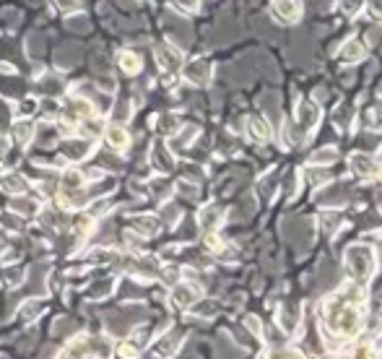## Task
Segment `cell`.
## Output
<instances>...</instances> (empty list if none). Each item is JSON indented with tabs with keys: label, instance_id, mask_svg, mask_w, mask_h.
I'll return each mask as SVG.
<instances>
[{
	"label": "cell",
	"instance_id": "cell-23",
	"mask_svg": "<svg viewBox=\"0 0 382 359\" xmlns=\"http://www.w3.org/2000/svg\"><path fill=\"white\" fill-rule=\"evenodd\" d=\"M367 8H370L372 19L382 21V0H370V3H367Z\"/></svg>",
	"mask_w": 382,
	"mask_h": 359
},
{
	"label": "cell",
	"instance_id": "cell-12",
	"mask_svg": "<svg viewBox=\"0 0 382 359\" xmlns=\"http://www.w3.org/2000/svg\"><path fill=\"white\" fill-rule=\"evenodd\" d=\"M221 217H224V211H221L219 206L203 208V214H201V227L206 229V232H213V229L221 224Z\"/></svg>",
	"mask_w": 382,
	"mask_h": 359
},
{
	"label": "cell",
	"instance_id": "cell-24",
	"mask_svg": "<svg viewBox=\"0 0 382 359\" xmlns=\"http://www.w3.org/2000/svg\"><path fill=\"white\" fill-rule=\"evenodd\" d=\"M247 328H250L257 338H263V328H260V323H257V317H253V315L247 317Z\"/></svg>",
	"mask_w": 382,
	"mask_h": 359
},
{
	"label": "cell",
	"instance_id": "cell-8",
	"mask_svg": "<svg viewBox=\"0 0 382 359\" xmlns=\"http://www.w3.org/2000/svg\"><path fill=\"white\" fill-rule=\"evenodd\" d=\"M198 300H201V289L192 286V284H177L172 289V305L174 307H190Z\"/></svg>",
	"mask_w": 382,
	"mask_h": 359
},
{
	"label": "cell",
	"instance_id": "cell-4",
	"mask_svg": "<svg viewBox=\"0 0 382 359\" xmlns=\"http://www.w3.org/2000/svg\"><path fill=\"white\" fill-rule=\"evenodd\" d=\"M156 63L161 66V71H167V73H177L185 63V57L177 47H172V44H159L156 47Z\"/></svg>",
	"mask_w": 382,
	"mask_h": 359
},
{
	"label": "cell",
	"instance_id": "cell-1",
	"mask_svg": "<svg viewBox=\"0 0 382 359\" xmlns=\"http://www.w3.org/2000/svg\"><path fill=\"white\" fill-rule=\"evenodd\" d=\"M364 292L361 284H349L333 292L320 305V328L330 338H354L361 331V315H364Z\"/></svg>",
	"mask_w": 382,
	"mask_h": 359
},
{
	"label": "cell",
	"instance_id": "cell-25",
	"mask_svg": "<svg viewBox=\"0 0 382 359\" xmlns=\"http://www.w3.org/2000/svg\"><path fill=\"white\" fill-rule=\"evenodd\" d=\"M55 3H57L63 11H71V8H78V6H81V0H55Z\"/></svg>",
	"mask_w": 382,
	"mask_h": 359
},
{
	"label": "cell",
	"instance_id": "cell-9",
	"mask_svg": "<svg viewBox=\"0 0 382 359\" xmlns=\"http://www.w3.org/2000/svg\"><path fill=\"white\" fill-rule=\"evenodd\" d=\"M107 143L115 149V151H125L127 146H130V136L122 125H109L107 128Z\"/></svg>",
	"mask_w": 382,
	"mask_h": 359
},
{
	"label": "cell",
	"instance_id": "cell-16",
	"mask_svg": "<svg viewBox=\"0 0 382 359\" xmlns=\"http://www.w3.org/2000/svg\"><path fill=\"white\" fill-rule=\"evenodd\" d=\"M65 357H84V354H89V338L86 336H75L71 344H68V349H63Z\"/></svg>",
	"mask_w": 382,
	"mask_h": 359
},
{
	"label": "cell",
	"instance_id": "cell-3",
	"mask_svg": "<svg viewBox=\"0 0 382 359\" xmlns=\"http://www.w3.org/2000/svg\"><path fill=\"white\" fill-rule=\"evenodd\" d=\"M349 169L359 180H364V183H370V180H382V164H377L372 156H367V154H354L349 159Z\"/></svg>",
	"mask_w": 382,
	"mask_h": 359
},
{
	"label": "cell",
	"instance_id": "cell-19",
	"mask_svg": "<svg viewBox=\"0 0 382 359\" xmlns=\"http://www.w3.org/2000/svg\"><path fill=\"white\" fill-rule=\"evenodd\" d=\"M364 125H367V128H372V131L382 128V102H377V107L370 109V112L364 115Z\"/></svg>",
	"mask_w": 382,
	"mask_h": 359
},
{
	"label": "cell",
	"instance_id": "cell-20",
	"mask_svg": "<svg viewBox=\"0 0 382 359\" xmlns=\"http://www.w3.org/2000/svg\"><path fill=\"white\" fill-rule=\"evenodd\" d=\"M16 141L24 143V146L32 141V125L29 122H16Z\"/></svg>",
	"mask_w": 382,
	"mask_h": 359
},
{
	"label": "cell",
	"instance_id": "cell-2",
	"mask_svg": "<svg viewBox=\"0 0 382 359\" xmlns=\"http://www.w3.org/2000/svg\"><path fill=\"white\" fill-rule=\"evenodd\" d=\"M343 261H346L343 266H346L349 276L356 284H361V286L370 282L372 273H374V268H377L374 250H372L370 245H361V242H356V245H349V248H346Z\"/></svg>",
	"mask_w": 382,
	"mask_h": 359
},
{
	"label": "cell",
	"instance_id": "cell-7",
	"mask_svg": "<svg viewBox=\"0 0 382 359\" xmlns=\"http://www.w3.org/2000/svg\"><path fill=\"white\" fill-rule=\"evenodd\" d=\"M273 19L281 24H294L299 19V3L297 0H273L271 3Z\"/></svg>",
	"mask_w": 382,
	"mask_h": 359
},
{
	"label": "cell",
	"instance_id": "cell-22",
	"mask_svg": "<svg viewBox=\"0 0 382 359\" xmlns=\"http://www.w3.org/2000/svg\"><path fill=\"white\" fill-rule=\"evenodd\" d=\"M3 187H8V190H16V193H21L24 187H26V183H24L21 177L11 174V177H6V180H3Z\"/></svg>",
	"mask_w": 382,
	"mask_h": 359
},
{
	"label": "cell",
	"instance_id": "cell-11",
	"mask_svg": "<svg viewBox=\"0 0 382 359\" xmlns=\"http://www.w3.org/2000/svg\"><path fill=\"white\" fill-rule=\"evenodd\" d=\"M364 55H367V50H364V44L356 42V39H349V42L340 47L338 57L343 60V63H359Z\"/></svg>",
	"mask_w": 382,
	"mask_h": 359
},
{
	"label": "cell",
	"instance_id": "cell-5",
	"mask_svg": "<svg viewBox=\"0 0 382 359\" xmlns=\"http://www.w3.org/2000/svg\"><path fill=\"white\" fill-rule=\"evenodd\" d=\"M318 118H320V109L315 102L309 99H302L297 107V125L302 133H312V128L318 125Z\"/></svg>",
	"mask_w": 382,
	"mask_h": 359
},
{
	"label": "cell",
	"instance_id": "cell-15",
	"mask_svg": "<svg viewBox=\"0 0 382 359\" xmlns=\"http://www.w3.org/2000/svg\"><path fill=\"white\" fill-rule=\"evenodd\" d=\"M140 66H143V63H140V57L136 53H122L120 55V68L125 71L127 76H136V73L140 71Z\"/></svg>",
	"mask_w": 382,
	"mask_h": 359
},
{
	"label": "cell",
	"instance_id": "cell-18",
	"mask_svg": "<svg viewBox=\"0 0 382 359\" xmlns=\"http://www.w3.org/2000/svg\"><path fill=\"white\" fill-rule=\"evenodd\" d=\"M338 159V149L336 146H328V149H320V151L312 154V164H333Z\"/></svg>",
	"mask_w": 382,
	"mask_h": 359
},
{
	"label": "cell",
	"instance_id": "cell-21",
	"mask_svg": "<svg viewBox=\"0 0 382 359\" xmlns=\"http://www.w3.org/2000/svg\"><path fill=\"white\" fill-rule=\"evenodd\" d=\"M172 6L180 8L182 13H195L198 6H201V0H172Z\"/></svg>",
	"mask_w": 382,
	"mask_h": 359
},
{
	"label": "cell",
	"instance_id": "cell-26",
	"mask_svg": "<svg viewBox=\"0 0 382 359\" xmlns=\"http://www.w3.org/2000/svg\"><path fill=\"white\" fill-rule=\"evenodd\" d=\"M0 149H6V141H3V138H0Z\"/></svg>",
	"mask_w": 382,
	"mask_h": 359
},
{
	"label": "cell",
	"instance_id": "cell-6",
	"mask_svg": "<svg viewBox=\"0 0 382 359\" xmlns=\"http://www.w3.org/2000/svg\"><path fill=\"white\" fill-rule=\"evenodd\" d=\"M185 78L190 81V84H195V86H206L208 81H211V63L206 60V57H198V60H192V63H188L185 66Z\"/></svg>",
	"mask_w": 382,
	"mask_h": 359
},
{
	"label": "cell",
	"instance_id": "cell-10",
	"mask_svg": "<svg viewBox=\"0 0 382 359\" xmlns=\"http://www.w3.org/2000/svg\"><path fill=\"white\" fill-rule=\"evenodd\" d=\"M247 133L257 143H266L271 138V125L263 118H247Z\"/></svg>",
	"mask_w": 382,
	"mask_h": 359
},
{
	"label": "cell",
	"instance_id": "cell-17",
	"mask_svg": "<svg viewBox=\"0 0 382 359\" xmlns=\"http://www.w3.org/2000/svg\"><path fill=\"white\" fill-rule=\"evenodd\" d=\"M65 151H68V159H81L89 151V141H75V138H71V141H65Z\"/></svg>",
	"mask_w": 382,
	"mask_h": 359
},
{
	"label": "cell",
	"instance_id": "cell-14",
	"mask_svg": "<svg viewBox=\"0 0 382 359\" xmlns=\"http://www.w3.org/2000/svg\"><path fill=\"white\" fill-rule=\"evenodd\" d=\"M278 323H281V328H284L286 333H291V331L297 328V323H299V310H297V307L284 305V307H281V315H278Z\"/></svg>",
	"mask_w": 382,
	"mask_h": 359
},
{
	"label": "cell",
	"instance_id": "cell-13",
	"mask_svg": "<svg viewBox=\"0 0 382 359\" xmlns=\"http://www.w3.org/2000/svg\"><path fill=\"white\" fill-rule=\"evenodd\" d=\"M133 229H136V232H140L143 237H151V234H156V232H159V219H156V217L133 219Z\"/></svg>",
	"mask_w": 382,
	"mask_h": 359
}]
</instances>
